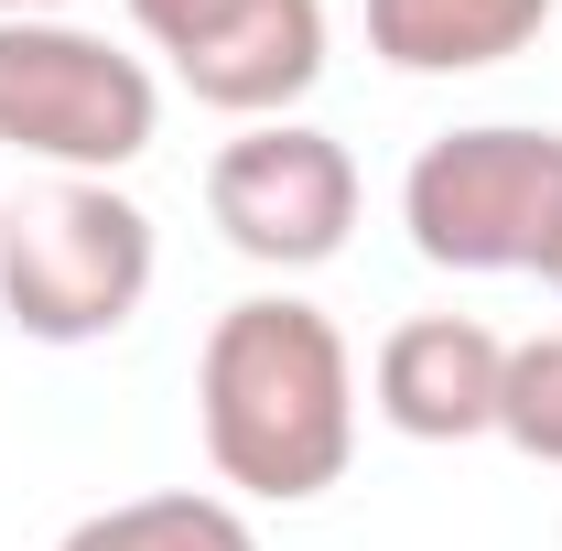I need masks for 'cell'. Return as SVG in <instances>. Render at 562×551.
Returning a JSON list of instances; mask_svg holds the SVG:
<instances>
[{
  "mask_svg": "<svg viewBox=\"0 0 562 551\" xmlns=\"http://www.w3.org/2000/svg\"><path fill=\"white\" fill-rule=\"evenodd\" d=\"M497 432H508L530 465H562V336L508 346V379H497Z\"/></svg>",
  "mask_w": 562,
  "mask_h": 551,
  "instance_id": "cell-10",
  "label": "cell"
},
{
  "mask_svg": "<svg viewBox=\"0 0 562 551\" xmlns=\"http://www.w3.org/2000/svg\"><path fill=\"white\" fill-rule=\"evenodd\" d=\"M238 11H249V0H131V22L162 44V55H173V66H184V55H206Z\"/></svg>",
  "mask_w": 562,
  "mask_h": 551,
  "instance_id": "cell-11",
  "label": "cell"
},
{
  "mask_svg": "<svg viewBox=\"0 0 562 551\" xmlns=\"http://www.w3.org/2000/svg\"><path fill=\"white\" fill-rule=\"evenodd\" d=\"M530 271H541V281L562 292V206H552V238H541V260H530Z\"/></svg>",
  "mask_w": 562,
  "mask_h": 551,
  "instance_id": "cell-12",
  "label": "cell"
},
{
  "mask_svg": "<svg viewBox=\"0 0 562 551\" xmlns=\"http://www.w3.org/2000/svg\"><path fill=\"white\" fill-rule=\"evenodd\" d=\"M206 216L227 227V249L238 260H260V271H314V260H336L357 227V162L336 151L325 131H249L227 140L206 162Z\"/></svg>",
  "mask_w": 562,
  "mask_h": 551,
  "instance_id": "cell-5",
  "label": "cell"
},
{
  "mask_svg": "<svg viewBox=\"0 0 562 551\" xmlns=\"http://www.w3.org/2000/svg\"><path fill=\"white\" fill-rule=\"evenodd\" d=\"M206 454L249 497H325L357 443V368L314 303H227L195 368Z\"/></svg>",
  "mask_w": 562,
  "mask_h": 551,
  "instance_id": "cell-1",
  "label": "cell"
},
{
  "mask_svg": "<svg viewBox=\"0 0 562 551\" xmlns=\"http://www.w3.org/2000/svg\"><path fill=\"white\" fill-rule=\"evenodd\" d=\"M562 206V140L552 131H454L432 140L401 184L412 249L432 271H530Z\"/></svg>",
  "mask_w": 562,
  "mask_h": 551,
  "instance_id": "cell-3",
  "label": "cell"
},
{
  "mask_svg": "<svg viewBox=\"0 0 562 551\" xmlns=\"http://www.w3.org/2000/svg\"><path fill=\"white\" fill-rule=\"evenodd\" d=\"M151 292V216L109 184H55L22 216H0V314L33 346L120 336Z\"/></svg>",
  "mask_w": 562,
  "mask_h": 551,
  "instance_id": "cell-2",
  "label": "cell"
},
{
  "mask_svg": "<svg viewBox=\"0 0 562 551\" xmlns=\"http://www.w3.org/2000/svg\"><path fill=\"white\" fill-rule=\"evenodd\" d=\"M541 22H552V0H368V44H379L401 76L508 66Z\"/></svg>",
  "mask_w": 562,
  "mask_h": 551,
  "instance_id": "cell-8",
  "label": "cell"
},
{
  "mask_svg": "<svg viewBox=\"0 0 562 551\" xmlns=\"http://www.w3.org/2000/svg\"><path fill=\"white\" fill-rule=\"evenodd\" d=\"M44 11H66V0H0V22H44Z\"/></svg>",
  "mask_w": 562,
  "mask_h": 551,
  "instance_id": "cell-13",
  "label": "cell"
},
{
  "mask_svg": "<svg viewBox=\"0 0 562 551\" xmlns=\"http://www.w3.org/2000/svg\"><path fill=\"white\" fill-rule=\"evenodd\" d=\"M66 551H260V541H249V519H238L227 497L173 486V497H131V508H98V519H76Z\"/></svg>",
  "mask_w": 562,
  "mask_h": 551,
  "instance_id": "cell-9",
  "label": "cell"
},
{
  "mask_svg": "<svg viewBox=\"0 0 562 551\" xmlns=\"http://www.w3.org/2000/svg\"><path fill=\"white\" fill-rule=\"evenodd\" d=\"M0 140L55 151L76 173H120L151 151V76L66 22H0Z\"/></svg>",
  "mask_w": 562,
  "mask_h": 551,
  "instance_id": "cell-4",
  "label": "cell"
},
{
  "mask_svg": "<svg viewBox=\"0 0 562 551\" xmlns=\"http://www.w3.org/2000/svg\"><path fill=\"white\" fill-rule=\"evenodd\" d=\"M325 76V11L314 0H249L206 55H184V87L227 120H271Z\"/></svg>",
  "mask_w": 562,
  "mask_h": 551,
  "instance_id": "cell-7",
  "label": "cell"
},
{
  "mask_svg": "<svg viewBox=\"0 0 562 551\" xmlns=\"http://www.w3.org/2000/svg\"><path fill=\"white\" fill-rule=\"evenodd\" d=\"M497 379H508V346L476 314H422L379 346V412L401 421L412 443H465L497 432Z\"/></svg>",
  "mask_w": 562,
  "mask_h": 551,
  "instance_id": "cell-6",
  "label": "cell"
}]
</instances>
